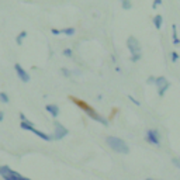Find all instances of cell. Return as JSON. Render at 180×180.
<instances>
[{
	"instance_id": "cell-1",
	"label": "cell",
	"mask_w": 180,
	"mask_h": 180,
	"mask_svg": "<svg viewBox=\"0 0 180 180\" xmlns=\"http://www.w3.org/2000/svg\"><path fill=\"white\" fill-rule=\"evenodd\" d=\"M107 145L113 149V151L118 152V153H128L130 152V148L125 142H124L121 138H117V137H107Z\"/></svg>"
},
{
	"instance_id": "cell-2",
	"label": "cell",
	"mask_w": 180,
	"mask_h": 180,
	"mask_svg": "<svg viewBox=\"0 0 180 180\" xmlns=\"http://www.w3.org/2000/svg\"><path fill=\"white\" fill-rule=\"evenodd\" d=\"M127 47L130 49V52H131V61L134 62L139 61V58H141V45H139L138 40L134 37H130L127 41Z\"/></svg>"
},
{
	"instance_id": "cell-3",
	"label": "cell",
	"mask_w": 180,
	"mask_h": 180,
	"mask_svg": "<svg viewBox=\"0 0 180 180\" xmlns=\"http://www.w3.org/2000/svg\"><path fill=\"white\" fill-rule=\"evenodd\" d=\"M0 176L3 177L4 180H31L28 177H24L21 176L20 173L14 172L13 169H10L7 165H4V166H0Z\"/></svg>"
},
{
	"instance_id": "cell-4",
	"label": "cell",
	"mask_w": 180,
	"mask_h": 180,
	"mask_svg": "<svg viewBox=\"0 0 180 180\" xmlns=\"http://www.w3.org/2000/svg\"><path fill=\"white\" fill-rule=\"evenodd\" d=\"M20 127L23 128V130H27V131H31V132H34L35 135H38L41 139H44V141H51V139H53L51 135H48V134H44V132H41V131H38L37 128H34V124L31 123V121H25V123H21L20 124Z\"/></svg>"
},
{
	"instance_id": "cell-5",
	"label": "cell",
	"mask_w": 180,
	"mask_h": 180,
	"mask_svg": "<svg viewBox=\"0 0 180 180\" xmlns=\"http://www.w3.org/2000/svg\"><path fill=\"white\" fill-rule=\"evenodd\" d=\"M145 139H146L149 143L155 145V146H159V145H160V135H159V132L156 131V130H148Z\"/></svg>"
},
{
	"instance_id": "cell-6",
	"label": "cell",
	"mask_w": 180,
	"mask_h": 180,
	"mask_svg": "<svg viewBox=\"0 0 180 180\" xmlns=\"http://www.w3.org/2000/svg\"><path fill=\"white\" fill-rule=\"evenodd\" d=\"M155 83L156 86H158V92H159V96H163L165 92L169 89V86H170V83L166 80V78H163V76H159V78L155 79Z\"/></svg>"
},
{
	"instance_id": "cell-7",
	"label": "cell",
	"mask_w": 180,
	"mask_h": 180,
	"mask_svg": "<svg viewBox=\"0 0 180 180\" xmlns=\"http://www.w3.org/2000/svg\"><path fill=\"white\" fill-rule=\"evenodd\" d=\"M68 130H66L61 123H55V134H53V139H62L63 137L68 135Z\"/></svg>"
},
{
	"instance_id": "cell-8",
	"label": "cell",
	"mask_w": 180,
	"mask_h": 180,
	"mask_svg": "<svg viewBox=\"0 0 180 180\" xmlns=\"http://www.w3.org/2000/svg\"><path fill=\"white\" fill-rule=\"evenodd\" d=\"M14 69H16V72H17V76L23 80L24 83H28L30 82V75L25 72L24 69H23V66L20 65V63H16V66H14Z\"/></svg>"
},
{
	"instance_id": "cell-9",
	"label": "cell",
	"mask_w": 180,
	"mask_h": 180,
	"mask_svg": "<svg viewBox=\"0 0 180 180\" xmlns=\"http://www.w3.org/2000/svg\"><path fill=\"white\" fill-rule=\"evenodd\" d=\"M45 108H47V111H48L52 117H58V115H59V107H58L56 104H47Z\"/></svg>"
},
{
	"instance_id": "cell-10",
	"label": "cell",
	"mask_w": 180,
	"mask_h": 180,
	"mask_svg": "<svg viewBox=\"0 0 180 180\" xmlns=\"http://www.w3.org/2000/svg\"><path fill=\"white\" fill-rule=\"evenodd\" d=\"M162 21H163V18H162V16L160 14H156L155 16V18H153V24H155V27L158 30L162 27Z\"/></svg>"
},
{
	"instance_id": "cell-11",
	"label": "cell",
	"mask_w": 180,
	"mask_h": 180,
	"mask_svg": "<svg viewBox=\"0 0 180 180\" xmlns=\"http://www.w3.org/2000/svg\"><path fill=\"white\" fill-rule=\"evenodd\" d=\"M25 37H27V33H25V31H21V33L18 34V35H17L16 42H17L18 45H21V44H23V40H24Z\"/></svg>"
},
{
	"instance_id": "cell-12",
	"label": "cell",
	"mask_w": 180,
	"mask_h": 180,
	"mask_svg": "<svg viewBox=\"0 0 180 180\" xmlns=\"http://www.w3.org/2000/svg\"><path fill=\"white\" fill-rule=\"evenodd\" d=\"M62 33L65 34V35H68V37H72V35H75V33H76V30L75 28H65V30H62Z\"/></svg>"
},
{
	"instance_id": "cell-13",
	"label": "cell",
	"mask_w": 180,
	"mask_h": 180,
	"mask_svg": "<svg viewBox=\"0 0 180 180\" xmlns=\"http://www.w3.org/2000/svg\"><path fill=\"white\" fill-rule=\"evenodd\" d=\"M0 101L4 103V104H7L8 101H10V98H8V96L4 92H0Z\"/></svg>"
},
{
	"instance_id": "cell-14",
	"label": "cell",
	"mask_w": 180,
	"mask_h": 180,
	"mask_svg": "<svg viewBox=\"0 0 180 180\" xmlns=\"http://www.w3.org/2000/svg\"><path fill=\"white\" fill-rule=\"evenodd\" d=\"M90 117H92V118H94V120H97V121H100V123H103L104 125H107V124H108L106 118H103V117H98L97 114H90Z\"/></svg>"
},
{
	"instance_id": "cell-15",
	"label": "cell",
	"mask_w": 180,
	"mask_h": 180,
	"mask_svg": "<svg viewBox=\"0 0 180 180\" xmlns=\"http://www.w3.org/2000/svg\"><path fill=\"white\" fill-rule=\"evenodd\" d=\"M131 6H132L131 2H128V0L123 2V8H127V10H128V8H131Z\"/></svg>"
},
{
	"instance_id": "cell-16",
	"label": "cell",
	"mask_w": 180,
	"mask_h": 180,
	"mask_svg": "<svg viewBox=\"0 0 180 180\" xmlns=\"http://www.w3.org/2000/svg\"><path fill=\"white\" fill-rule=\"evenodd\" d=\"M51 33H52L53 35H59V34H62V31L61 30H56V28H52L51 30Z\"/></svg>"
},
{
	"instance_id": "cell-17",
	"label": "cell",
	"mask_w": 180,
	"mask_h": 180,
	"mask_svg": "<svg viewBox=\"0 0 180 180\" xmlns=\"http://www.w3.org/2000/svg\"><path fill=\"white\" fill-rule=\"evenodd\" d=\"M62 73L65 75V76H70V75H72V72H70V70H68L66 68H63V69H62Z\"/></svg>"
},
{
	"instance_id": "cell-18",
	"label": "cell",
	"mask_w": 180,
	"mask_h": 180,
	"mask_svg": "<svg viewBox=\"0 0 180 180\" xmlns=\"http://www.w3.org/2000/svg\"><path fill=\"white\" fill-rule=\"evenodd\" d=\"M63 55H66V56H72V49H65V51H63Z\"/></svg>"
},
{
	"instance_id": "cell-19",
	"label": "cell",
	"mask_w": 180,
	"mask_h": 180,
	"mask_svg": "<svg viewBox=\"0 0 180 180\" xmlns=\"http://www.w3.org/2000/svg\"><path fill=\"white\" fill-rule=\"evenodd\" d=\"M177 59H179V55H177L176 52H172V61H173V62H176Z\"/></svg>"
},
{
	"instance_id": "cell-20",
	"label": "cell",
	"mask_w": 180,
	"mask_h": 180,
	"mask_svg": "<svg viewBox=\"0 0 180 180\" xmlns=\"http://www.w3.org/2000/svg\"><path fill=\"white\" fill-rule=\"evenodd\" d=\"M130 100H131V101H132V103H135V104H137V106H141V103H139V101H138V100H135V98H134V97H132V96H130Z\"/></svg>"
},
{
	"instance_id": "cell-21",
	"label": "cell",
	"mask_w": 180,
	"mask_h": 180,
	"mask_svg": "<svg viewBox=\"0 0 180 180\" xmlns=\"http://www.w3.org/2000/svg\"><path fill=\"white\" fill-rule=\"evenodd\" d=\"M173 163H175V165L177 166V168L180 169V159H173Z\"/></svg>"
},
{
	"instance_id": "cell-22",
	"label": "cell",
	"mask_w": 180,
	"mask_h": 180,
	"mask_svg": "<svg viewBox=\"0 0 180 180\" xmlns=\"http://www.w3.org/2000/svg\"><path fill=\"white\" fill-rule=\"evenodd\" d=\"M160 3H162V0H155V2H153V7H156V6Z\"/></svg>"
},
{
	"instance_id": "cell-23",
	"label": "cell",
	"mask_w": 180,
	"mask_h": 180,
	"mask_svg": "<svg viewBox=\"0 0 180 180\" xmlns=\"http://www.w3.org/2000/svg\"><path fill=\"white\" fill-rule=\"evenodd\" d=\"M3 118H4V113L3 111H0V121H3Z\"/></svg>"
},
{
	"instance_id": "cell-24",
	"label": "cell",
	"mask_w": 180,
	"mask_h": 180,
	"mask_svg": "<svg viewBox=\"0 0 180 180\" xmlns=\"http://www.w3.org/2000/svg\"><path fill=\"white\" fill-rule=\"evenodd\" d=\"M153 80H155L153 78H149V79H148V82H146V83H153Z\"/></svg>"
},
{
	"instance_id": "cell-25",
	"label": "cell",
	"mask_w": 180,
	"mask_h": 180,
	"mask_svg": "<svg viewBox=\"0 0 180 180\" xmlns=\"http://www.w3.org/2000/svg\"><path fill=\"white\" fill-rule=\"evenodd\" d=\"M145 180H152V179H145Z\"/></svg>"
}]
</instances>
